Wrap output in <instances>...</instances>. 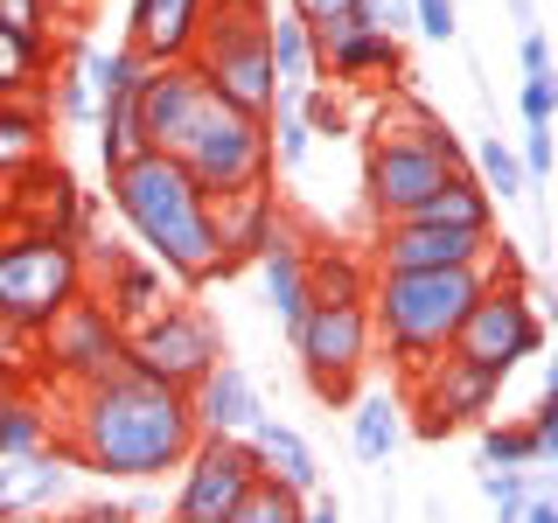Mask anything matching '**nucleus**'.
I'll list each match as a JSON object with an SVG mask.
<instances>
[{"instance_id":"f257e3e1","label":"nucleus","mask_w":558,"mask_h":523,"mask_svg":"<svg viewBox=\"0 0 558 523\" xmlns=\"http://www.w3.org/2000/svg\"><path fill=\"white\" fill-rule=\"evenodd\" d=\"M196 440L203 433H196V412H189V391H168V384L119 363L112 377L70 391L49 447L77 475H98V482H161L168 467L189 461Z\"/></svg>"},{"instance_id":"f03ea898","label":"nucleus","mask_w":558,"mask_h":523,"mask_svg":"<svg viewBox=\"0 0 558 523\" xmlns=\"http://www.w3.org/2000/svg\"><path fill=\"white\" fill-rule=\"evenodd\" d=\"M105 203H112V217L133 231L140 258H154V266L168 272V287L203 293V287L223 279L209 196L189 182V168L174 161V154L140 147L133 161H119L112 174H105Z\"/></svg>"},{"instance_id":"7ed1b4c3","label":"nucleus","mask_w":558,"mask_h":523,"mask_svg":"<svg viewBox=\"0 0 558 523\" xmlns=\"http://www.w3.org/2000/svg\"><path fill=\"white\" fill-rule=\"evenodd\" d=\"M488 279H523V266L510 252H488L482 266H440V272H377L371 279V328H377V349L391 356L398 377H412L426 356H440L453 342V328L468 321V307L482 301Z\"/></svg>"},{"instance_id":"20e7f679","label":"nucleus","mask_w":558,"mask_h":523,"mask_svg":"<svg viewBox=\"0 0 558 523\" xmlns=\"http://www.w3.org/2000/svg\"><path fill=\"white\" fill-rule=\"evenodd\" d=\"M84 293H92V272H84V252L70 238L0 231V321L8 328H22L35 342Z\"/></svg>"},{"instance_id":"39448f33","label":"nucleus","mask_w":558,"mask_h":523,"mask_svg":"<svg viewBox=\"0 0 558 523\" xmlns=\"http://www.w3.org/2000/svg\"><path fill=\"white\" fill-rule=\"evenodd\" d=\"M266 14L272 8H209L203 35H196V57L189 70L203 77V92L217 105H231L244 119H266L272 112V49H266Z\"/></svg>"},{"instance_id":"423d86ee","label":"nucleus","mask_w":558,"mask_h":523,"mask_svg":"<svg viewBox=\"0 0 558 523\" xmlns=\"http://www.w3.org/2000/svg\"><path fill=\"white\" fill-rule=\"evenodd\" d=\"M231 356L223 349V328L203 301H168L161 314H147L140 328H126V370L168 384V391H196V384Z\"/></svg>"},{"instance_id":"0eeeda50","label":"nucleus","mask_w":558,"mask_h":523,"mask_svg":"<svg viewBox=\"0 0 558 523\" xmlns=\"http://www.w3.org/2000/svg\"><path fill=\"white\" fill-rule=\"evenodd\" d=\"M119 356H126V328L105 314L98 293H84V301H70L57 321L35 336L28 384H35V391H57V384H63V391H84V384L112 377Z\"/></svg>"},{"instance_id":"6e6552de","label":"nucleus","mask_w":558,"mask_h":523,"mask_svg":"<svg viewBox=\"0 0 558 523\" xmlns=\"http://www.w3.org/2000/svg\"><path fill=\"white\" fill-rule=\"evenodd\" d=\"M293 356H301V377L322 405H349L356 398V377L371 370L377 356V328L363 301H314L307 321L293 328Z\"/></svg>"},{"instance_id":"1a4fd4ad","label":"nucleus","mask_w":558,"mask_h":523,"mask_svg":"<svg viewBox=\"0 0 558 523\" xmlns=\"http://www.w3.org/2000/svg\"><path fill=\"white\" fill-rule=\"evenodd\" d=\"M447 349L502 384L523 356H537V349H545V314H537V293L523 287V279H488L482 301L468 307V321L453 328Z\"/></svg>"},{"instance_id":"9d476101","label":"nucleus","mask_w":558,"mask_h":523,"mask_svg":"<svg viewBox=\"0 0 558 523\" xmlns=\"http://www.w3.org/2000/svg\"><path fill=\"white\" fill-rule=\"evenodd\" d=\"M189 168V182L203 188L209 203L217 196H238V188H266L272 182V147H266V119H244L231 105L209 98L203 126L189 133V147L174 154Z\"/></svg>"},{"instance_id":"9b49d317","label":"nucleus","mask_w":558,"mask_h":523,"mask_svg":"<svg viewBox=\"0 0 558 523\" xmlns=\"http://www.w3.org/2000/svg\"><path fill=\"white\" fill-rule=\"evenodd\" d=\"M398 398H405V426L412 433H426V440H447V433H461V426H488L496 418V398H502V384L475 370L468 356H453V349H440V356H426L412 377H398Z\"/></svg>"},{"instance_id":"f8f14e48","label":"nucleus","mask_w":558,"mask_h":523,"mask_svg":"<svg viewBox=\"0 0 558 523\" xmlns=\"http://www.w3.org/2000/svg\"><path fill=\"white\" fill-rule=\"evenodd\" d=\"M0 231H43V238L84 244L98 231V196L70 174V161L35 154V161L0 188Z\"/></svg>"},{"instance_id":"ddd939ff","label":"nucleus","mask_w":558,"mask_h":523,"mask_svg":"<svg viewBox=\"0 0 558 523\" xmlns=\"http://www.w3.org/2000/svg\"><path fill=\"white\" fill-rule=\"evenodd\" d=\"M252 488H258L252 447L244 440H209L203 433V440L189 447V461H182V482H174L161 523H231Z\"/></svg>"},{"instance_id":"4468645a","label":"nucleus","mask_w":558,"mask_h":523,"mask_svg":"<svg viewBox=\"0 0 558 523\" xmlns=\"http://www.w3.org/2000/svg\"><path fill=\"white\" fill-rule=\"evenodd\" d=\"M203 112H209V92H203V77H196L189 63H161V70H147V84H140V98H133L140 147H154V154H182V147H189V133L203 126Z\"/></svg>"},{"instance_id":"2eb2a0df","label":"nucleus","mask_w":558,"mask_h":523,"mask_svg":"<svg viewBox=\"0 0 558 523\" xmlns=\"http://www.w3.org/2000/svg\"><path fill=\"white\" fill-rule=\"evenodd\" d=\"M209 217H217V258H223V279L238 266H258V258L272 252L279 238L293 231L287 203H279V188H238V196H217L209 203Z\"/></svg>"},{"instance_id":"dca6fc26","label":"nucleus","mask_w":558,"mask_h":523,"mask_svg":"<svg viewBox=\"0 0 558 523\" xmlns=\"http://www.w3.org/2000/svg\"><path fill=\"white\" fill-rule=\"evenodd\" d=\"M502 238L475 231H426V223H377L371 238V272H440V266H482Z\"/></svg>"},{"instance_id":"f3484780","label":"nucleus","mask_w":558,"mask_h":523,"mask_svg":"<svg viewBox=\"0 0 558 523\" xmlns=\"http://www.w3.org/2000/svg\"><path fill=\"white\" fill-rule=\"evenodd\" d=\"M189 412H196V433H209V440H244V433L266 418V398H258V384L238 356H223L217 370L189 391Z\"/></svg>"},{"instance_id":"a211bd4d","label":"nucleus","mask_w":558,"mask_h":523,"mask_svg":"<svg viewBox=\"0 0 558 523\" xmlns=\"http://www.w3.org/2000/svg\"><path fill=\"white\" fill-rule=\"evenodd\" d=\"M209 0H133L126 8V49H140L154 70L161 63H189L196 57Z\"/></svg>"},{"instance_id":"6ab92c4d","label":"nucleus","mask_w":558,"mask_h":523,"mask_svg":"<svg viewBox=\"0 0 558 523\" xmlns=\"http://www.w3.org/2000/svg\"><path fill=\"white\" fill-rule=\"evenodd\" d=\"M70 475H77V467H70L57 447H35V453H14V461H0V523H22V516L63 510Z\"/></svg>"},{"instance_id":"aec40b11","label":"nucleus","mask_w":558,"mask_h":523,"mask_svg":"<svg viewBox=\"0 0 558 523\" xmlns=\"http://www.w3.org/2000/svg\"><path fill=\"white\" fill-rule=\"evenodd\" d=\"M244 447H252V461H258V482L287 488L293 502L322 496V461H314V447H307V433H301V426H287V418H272V412H266L252 433H244Z\"/></svg>"},{"instance_id":"412c9836","label":"nucleus","mask_w":558,"mask_h":523,"mask_svg":"<svg viewBox=\"0 0 558 523\" xmlns=\"http://www.w3.org/2000/svg\"><path fill=\"white\" fill-rule=\"evenodd\" d=\"M92 293L105 301V314H112L119 328H140L147 314L168 307V272L154 266V258H140V252H119L112 266L92 279Z\"/></svg>"},{"instance_id":"4be33fe9","label":"nucleus","mask_w":558,"mask_h":523,"mask_svg":"<svg viewBox=\"0 0 558 523\" xmlns=\"http://www.w3.org/2000/svg\"><path fill=\"white\" fill-rule=\"evenodd\" d=\"M258 287H266V307H272L279 336H293V328L307 321V307H314V293H307V244H301V231H287L266 258H258Z\"/></svg>"},{"instance_id":"5701e85b","label":"nucleus","mask_w":558,"mask_h":523,"mask_svg":"<svg viewBox=\"0 0 558 523\" xmlns=\"http://www.w3.org/2000/svg\"><path fill=\"white\" fill-rule=\"evenodd\" d=\"M49 440H57V405H49V391H35L28 377H0V461L35 453Z\"/></svg>"},{"instance_id":"b1692460","label":"nucleus","mask_w":558,"mask_h":523,"mask_svg":"<svg viewBox=\"0 0 558 523\" xmlns=\"http://www.w3.org/2000/svg\"><path fill=\"white\" fill-rule=\"evenodd\" d=\"M322 77H336V84H398L405 77V35L356 28L342 49L322 57Z\"/></svg>"},{"instance_id":"393cba45","label":"nucleus","mask_w":558,"mask_h":523,"mask_svg":"<svg viewBox=\"0 0 558 523\" xmlns=\"http://www.w3.org/2000/svg\"><path fill=\"white\" fill-rule=\"evenodd\" d=\"M398 440H405V398H398V384L391 391H363V398H349V453L356 461H391Z\"/></svg>"},{"instance_id":"a878e982","label":"nucleus","mask_w":558,"mask_h":523,"mask_svg":"<svg viewBox=\"0 0 558 523\" xmlns=\"http://www.w3.org/2000/svg\"><path fill=\"white\" fill-rule=\"evenodd\" d=\"M398 223H426V231H475V238H496V203L482 196L475 174H453L447 188H433L426 203L412 209V217Z\"/></svg>"},{"instance_id":"bb28decb","label":"nucleus","mask_w":558,"mask_h":523,"mask_svg":"<svg viewBox=\"0 0 558 523\" xmlns=\"http://www.w3.org/2000/svg\"><path fill=\"white\" fill-rule=\"evenodd\" d=\"M266 49H272V84L279 92H307V84H322V57H314V35L293 8L266 14Z\"/></svg>"},{"instance_id":"cd10ccee","label":"nucleus","mask_w":558,"mask_h":523,"mask_svg":"<svg viewBox=\"0 0 558 523\" xmlns=\"http://www.w3.org/2000/svg\"><path fill=\"white\" fill-rule=\"evenodd\" d=\"M371 258L349 244H307V293L314 301H371Z\"/></svg>"},{"instance_id":"c85d7f7f","label":"nucleus","mask_w":558,"mask_h":523,"mask_svg":"<svg viewBox=\"0 0 558 523\" xmlns=\"http://www.w3.org/2000/svg\"><path fill=\"white\" fill-rule=\"evenodd\" d=\"M49 57H57V49H49L43 35H14V28H0V105H28V98H43Z\"/></svg>"},{"instance_id":"c756f323","label":"nucleus","mask_w":558,"mask_h":523,"mask_svg":"<svg viewBox=\"0 0 558 523\" xmlns=\"http://www.w3.org/2000/svg\"><path fill=\"white\" fill-rule=\"evenodd\" d=\"M35 154H49V105L28 98V105H0V188L22 174Z\"/></svg>"},{"instance_id":"7c9ffc66","label":"nucleus","mask_w":558,"mask_h":523,"mask_svg":"<svg viewBox=\"0 0 558 523\" xmlns=\"http://www.w3.org/2000/svg\"><path fill=\"white\" fill-rule=\"evenodd\" d=\"M468 174L482 182V196L488 203H523L531 196V182H523V168H517V147L510 139H475V154H468Z\"/></svg>"},{"instance_id":"2f4dec72","label":"nucleus","mask_w":558,"mask_h":523,"mask_svg":"<svg viewBox=\"0 0 558 523\" xmlns=\"http://www.w3.org/2000/svg\"><path fill=\"white\" fill-rule=\"evenodd\" d=\"M92 133H98V161H105V174H112L119 161H133V154H140L133 98H105V105H98V119H92Z\"/></svg>"},{"instance_id":"473e14b6","label":"nucleus","mask_w":558,"mask_h":523,"mask_svg":"<svg viewBox=\"0 0 558 523\" xmlns=\"http://www.w3.org/2000/svg\"><path fill=\"white\" fill-rule=\"evenodd\" d=\"M482 467H537V440H531V426L523 418H488L482 426Z\"/></svg>"},{"instance_id":"72a5a7b5","label":"nucleus","mask_w":558,"mask_h":523,"mask_svg":"<svg viewBox=\"0 0 558 523\" xmlns=\"http://www.w3.org/2000/svg\"><path fill=\"white\" fill-rule=\"evenodd\" d=\"M49 112H57V126H92V119H98V92H92V77H84L77 63H63V70H57Z\"/></svg>"},{"instance_id":"f704fd0d","label":"nucleus","mask_w":558,"mask_h":523,"mask_svg":"<svg viewBox=\"0 0 558 523\" xmlns=\"http://www.w3.org/2000/svg\"><path fill=\"white\" fill-rule=\"evenodd\" d=\"M301 119H307L314 139H342L349 133V105L328 92V84H307V92H301Z\"/></svg>"},{"instance_id":"c9c22d12","label":"nucleus","mask_w":558,"mask_h":523,"mask_svg":"<svg viewBox=\"0 0 558 523\" xmlns=\"http://www.w3.org/2000/svg\"><path fill=\"white\" fill-rule=\"evenodd\" d=\"M482 496L496 502V523H517L523 496H531V467H482Z\"/></svg>"},{"instance_id":"e433bc0d","label":"nucleus","mask_w":558,"mask_h":523,"mask_svg":"<svg viewBox=\"0 0 558 523\" xmlns=\"http://www.w3.org/2000/svg\"><path fill=\"white\" fill-rule=\"evenodd\" d=\"M231 523H301V502L287 496V488H272V482H258L252 496H244V510Z\"/></svg>"},{"instance_id":"4c0bfd02","label":"nucleus","mask_w":558,"mask_h":523,"mask_svg":"<svg viewBox=\"0 0 558 523\" xmlns=\"http://www.w3.org/2000/svg\"><path fill=\"white\" fill-rule=\"evenodd\" d=\"M517 112H523V126H551L558 119V77H523L517 84Z\"/></svg>"},{"instance_id":"58836bf2","label":"nucleus","mask_w":558,"mask_h":523,"mask_svg":"<svg viewBox=\"0 0 558 523\" xmlns=\"http://www.w3.org/2000/svg\"><path fill=\"white\" fill-rule=\"evenodd\" d=\"M412 28L426 35V42H453V35H461V8H453V0H412Z\"/></svg>"},{"instance_id":"ea45409f","label":"nucleus","mask_w":558,"mask_h":523,"mask_svg":"<svg viewBox=\"0 0 558 523\" xmlns=\"http://www.w3.org/2000/svg\"><path fill=\"white\" fill-rule=\"evenodd\" d=\"M523 426H531V440H537V467H551V461H558V391L537 398Z\"/></svg>"},{"instance_id":"a19ab883","label":"nucleus","mask_w":558,"mask_h":523,"mask_svg":"<svg viewBox=\"0 0 558 523\" xmlns=\"http://www.w3.org/2000/svg\"><path fill=\"white\" fill-rule=\"evenodd\" d=\"M356 22L377 35H405L412 28V0H356Z\"/></svg>"},{"instance_id":"79ce46f5","label":"nucleus","mask_w":558,"mask_h":523,"mask_svg":"<svg viewBox=\"0 0 558 523\" xmlns=\"http://www.w3.org/2000/svg\"><path fill=\"white\" fill-rule=\"evenodd\" d=\"M0 28L43 35V42H49V0H0Z\"/></svg>"},{"instance_id":"37998d69","label":"nucleus","mask_w":558,"mask_h":523,"mask_svg":"<svg viewBox=\"0 0 558 523\" xmlns=\"http://www.w3.org/2000/svg\"><path fill=\"white\" fill-rule=\"evenodd\" d=\"M517 70H523V77H558V70H551V42H545V28H523V35H517Z\"/></svg>"},{"instance_id":"c03bdc74","label":"nucleus","mask_w":558,"mask_h":523,"mask_svg":"<svg viewBox=\"0 0 558 523\" xmlns=\"http://www.w3.org/2000/svg\"><path fill=\"white\" fill-rule=\"evenodd\" d=\"M57 523H133V516H126V502H119V496H98V502H63Z\"/></svg>"},{"instance_id":"a18cd8bd","label":"nucleus","mask_w":558,"mask_h":523,"mask_svg":"<svg viewBox=\"0 0 558 523\" xmlns=\"http://www.w3.org/2000/svg\"><path fill=\"white\" fill-rule=\"evenodd\" d=\"M28 336H22V328H8V321H0V377H28Z\"/></svg>"},{"instance_id":"49530a36","label":"nucleus","mask_w":558,"mask_h":523,"mask_svg":"<svg viewBox=\"0 0 558 523\" xmlns=\"http://www.w3.org/2000/svg\"><path fill=\"white\" fill-rule=\"evenodd\" d=\"M287 8H293V14H301V22L314 28V22H328V14H349L356 0H287Z\"/></svg>"},{"instance_id":"de8ad7c7","label":"nucleus","mask_w":558,"mask_h":523,"mask_svg":"<svg viewBox=\"0 0 558 523\" xmlns=\"http://www.w3.org/2000/svg\"><path fill=\"white\" fill-rule=\"evenodd\" d=\"M301 523H342V502L336 496H307L301 502Z\"/></svg>"},{"instance_id":"09e8293b","label":"nucleus","mask_w":558,"mask_h":523,"mask_svg":"<svg viewBox=\"0 0 558 523\" xmlns=\"http://www.w3.org/2000/svg\"><path fill=\"white\" fill-rule=\"evenodd\" d=\"M209 8H266V0H209Z\"/></svg>"}]
</instances>
